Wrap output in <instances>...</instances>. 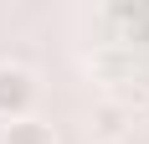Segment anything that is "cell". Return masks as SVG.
<instances>
[{
    "label": "cell",
    "instance_id": "7a4b0ae2",
    "mask_svg": "<svg viewBox=\"0 0 149 144\" xmlns=\"http://www.w3.org/2000/svg\"><path fill=\"white\" fill-rule=\"evenodd\" d=\"M0 144H57V134L41 118H10L5 134H0Z\"/></svg>",
    "mask_w": 149,
    "mask_h": 144
},
{
    "label": "cell",
    "instance_id": "6da1fadb",
    "mask_svg": "<svg viewBox=\"0 0 149 144\" xmlns=\"http://www.w3.org/2000/svg\"><path fill=\"white\" fill-rule=\"evenodd\" d=\"M36 98V77L26 67H0V118H26Z\"/></svg>",
    "mask_w": 149,
    "mask_h": 144
},
{
    "label": "cell",
    "instance_id": "3957f363",
    "mask_svg": "<svg viewBox=\"0 0 149 144\" xmlns=\"http://www.w3.org/2000/svg\"><path fill=\"white\" fill-rule=\"evenodd\" d=\"M129 129V113H123L118 103H103L98 113H93V139H103V144H113L118 134Z\"/></svg>",
    "mask_w": 149,
    "mask_h": 144
}]
</instances>
